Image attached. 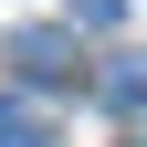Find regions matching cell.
Returning <instances> with one entry per match:
<instances>
[{
	"instance_id": "cell-3",
	"label": "cell",
	"mask_w": 147,
	"mask_h": 147,
	"mask_svg": "<svg viewBox=\"0 0 147 147\" xmlns=\"http://www.w3.org/2000/svg\"><path fill=\"white\" fill-rule=\"evenodd\" d=\"M105 105H126V116H147V74H137V63H116V74H105Z\"/></svg>"
},
{
	"instance_id": "cell-1",
	"label": "cell",
	"mask_w": 147,
	"mask_h": 147,
	"mask_svg": "<svg viewBox=\"0 0 147 147\" xmlns=\"http://www.w3.org/2000/svg\"><path fill=\"white\" fill-rule=\"evenodd\" d=\"M11 63H21L32 84H53V74L74 63V32H11Z\"/></svg>"
},
{
	"instance_id": "cell-4",
	"label": "cell",
	"mask_w": 147,
	"mask_h": 147,
	"mask_svg": "<svg viewBox=\"0 0 147 147\" xmlns=\"http://www.w3.org/2000/svg\"><path fill=\"white\" fill-rule=\"evenodd\" d=\"M74 11H84V21H116V11H126V0H74Z\"/></svg>"
},
{
	"instance_id": "cell-2",
	"label": "cell",
	"mask_w": 147,
	"mask_h": 147,
	"mask_svg": "<svg viewBox=\"0 0 147 147\" xmlns=\"http://www.w3.org/2000/svg\"><path fill=\"white\" fill-rule=\"evenodd\" d=\"M0 147H53L42 105H21V95H0Z\"/></svg>"
}]
</instances>
